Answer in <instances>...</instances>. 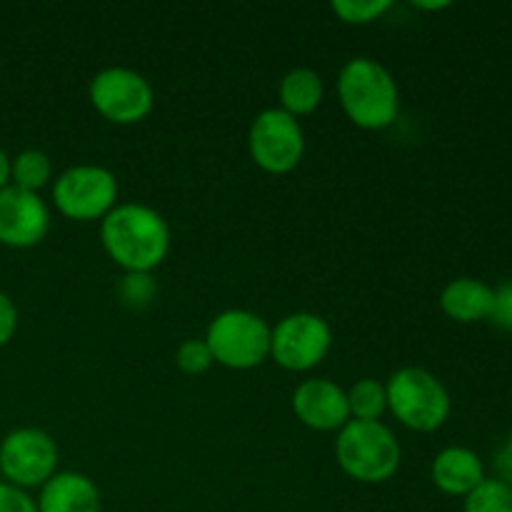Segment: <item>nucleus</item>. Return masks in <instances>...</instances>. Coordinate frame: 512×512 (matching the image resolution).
Masks as SVG:
<instances>
[{
  "label": "nucleus",
  "instance_id": "nucleus-1",
  "mask_svg": "<svg viewBox=\"0 0 512 512\" xmlns=\"http://www.w3.org/2000/svg\"><path fill=\"white\" fill-rule=\"evenodd\" d=\"M100 243L123 273H153L170 253V225L150 205L118 203L100 220Z\"/></svg>",
  "mask_w": 512,
  "mask_h": 512
},
{
  "label": "nucleus",
  "instance_id": "nucleus-2",
  "mask_svg": "<svg viewBox=\"0 0 512 512\" xmlns=\"http://www.w3.org/2000/svg\"><path fill=\"white\" fill-rule=\"evenodd\" d=\"M338 100L353 125L363 130H385L398 120V83L383 63L373 58L348 60L338 75Z\"/></svg>",
  "mask_w": 512,
  "mask_h": 512
},
{
  "label": "nucleus",
  "instance_id": "nucleus-3",
  "mask_svg": "<svg viewBox=\"0 0 512 512\" xmlns=\"http://www.w3.org/2000/svg\"><path fill=\"white\" fill-rule=\"evenodd\" d=\"M335 460L348 478L378 485L398 473L403 450L383 420H350L343 430H338Z\"/></svg>",
  "mask_w": 512,
  "mask_h": 512
},
{
  "label": "nucleus",
  "instance_id": "nucleus-4",
  "mask_svg": "<svg viewBox=\"0 0 512 512\" xmlns=\"http://www.w3.org/2000/svg\"><path fill=\"white\" fill-rule=\"evenodd\" d=\"M385 393H388V413H393L400 425L415 433L440 430L448 423L453 410V400L443 380L415 365L395 370L385 383Z\"/></svg>",
  "mask_w": 512,
  "mask_h": 512
},
{
  "label": "nucleus",
  "instance_id": "nucleus-5",
  "mask_svg": "<svg viewBox=\"0 0 512 512\" xmlns=\"http://www.w3.org/2000/svg\"><path fill=\"white\" fill-rule=\"evenodd\" d=\"M270 328L258 313L230 308L215 315L205 330L213 360L228 370H253L270 358Z\"/></svg>",
  "mask_w": 512,
  "mask_h": 512
},
{
  "label": "nucleus",
  "instance_id": "nucleus-6",
  "mask_svg": "<svg viewBox=\"0 0 512 512\" xmlns=\"http://www.w3.org/2000/svg\"><path fill=\"white\" fill-rule=\"evenodd\" d=\"M53 205L75 223L103 220L118 205V178L103 165H73L55 178Z\"/></svg>",
  "mask_w": 512,
  "mask_h": 512
},
{
  "label": "nucleus",
  "instance_id": "nucleus-7",
  "mask_svg": "<svg viewBox=\"0 0 512 512\" xmlns=\"http://www.w3.org/2000/svg\"><path fill=\"white\" fill-rule=\"evenodd\" d=\"M93 108L113 125L143 123L155 108V90L138 70L113 65L93 75L88 85Z\"/></svg>",
  "mask_w": 512,
  "mask_h": 512
},
{
  "label": "nucleus",
  "instance_id": "nucleus-8",
  "mask_svg": "<svg viewBox=\"0 0 512 512\" xmlns=\"http://www.w3.org/2000/svg\"><path fill=\"white\" fill-rule=\"evenodd\" d=\"M333 330L320 315L300 310L280 320L270 333V358L290 373H308L328 358Z\"/></svg>",
  "mask_w": 512,
  "mask_h": 512
},
{
  "label": "nucleus",
  "instance_id": "nucleus-9",
  "mask_svg": "<svg viewBox=\"0 0 512 512\" xmlns=\"http://www.w3.org/2000/svg\"><path fill=\"white\" fill-rule=\"evenodd\" d=\"M248 153L263 173L285 175L298 168L305 155V133L298 118L280 108L255 115L248 130Z\"/></svg>",
  "mask_w": 512,
  "mask_h": 512
},
{
  "label": "nucleus",
  "instance_id": "nucleus-10",
  "mask_svg": "<svg viewBox=\"0 0 512 512\" xmlns=\"http://www.w3.org/2000/svg\"><path fill=\"white\" fill-rule=\"evenodd\" d=\"M58 445L40 428H15L0 440V473L20 490L43 488L58 473Z\"/></svg>",
  "mask_w": 512,
  "mask_h": 512
},
{
  "label": "nucleus",
  "instance_id": "nucleus-11",
  "mask_svg": "<svg viewBox=\"0 0 512 512\" xmlns=\"http://www.w3.org/2000/svg\"><path fill=\"white\" fill-rule=\"evenodd\" d=\"M50 230V210L40 193L23 188L0 190V245L15 250L35 248Z\"/></svg>",
  "mask_w": 512,
  "mask_h": 512
},
{
  "label": "nucleus",
  "instance_id": "nucleus-12",
  "mask_svg": "<svg viewBox=\"0 0 512 512\" xmlns=\"http://www.w3.org/2000/svg\"><path fill=\"white\" fill-rule=\"evenodd\" d=\"M295 418L318 433H338L350 423L348 393L328 378H310L293 393Z\"/></svg>",
  "mask_w": 512,
  "mask_h": 512
},
{
  "label": "nucleus",
  "instance_id": "nucleus-13",
  "mask_svg": "<svg viewBox=\"0 0 512 512\" xmlns=\"http://www.w3.org/2000/svg\"><path fill=\"white\" fill-rule=\"evenodd\" d=\"M435 488L450 498H465L473 493L488 475H485V463L475 450L465 445H450L440 450L430 468Z\"/></svg>",
  "mask_w": 512,
  "mask_h": 512
},
{
  "label": "nucleus",
  "instance_id": "nucleus-14",
  "mask_svg": "<svg viewBox=\"0 0 512 512\" xmlns=\"http://www.w3.org/2000/svg\"><path fill=\"white\" fill-rule=\"evenodd\" d=\"M38 512H100V490L88 475L60 470L40 488Z\"/></svg>",
  "mask_w": 512,
  "mask_h": 512
},
{
  "label": "nucleus",
  "instance_id": "nucleus-15",
  "mask_svg": "<svg viewBox=\"0 0 512 512\" xmlns=\"http://www.w3.org/2000/svg\"><path fill=\"white\" fill-rule=\"evenodd\" d=\"M495 288L478 278H455L440 293V310L463 325L483 323L493 313Z\"/></svg>",
  "mask_w": 512,
  "mask_h": 512
},
{
  "label": "nucleus",
  "instance_id": "nucleus-16",
  "mask_svg": "<svg viewBox=\"0 0 512 512\" xmlns=\"http://www.w3.org/2000/svg\"><path fill=\"white\" fill-rule=\"evenodd\" d=\"M280 110L293 118L315 113L325 98V85L313 68H293L283 75L278 88Z\"/></svg>",
  "mask_w": 512,
  "mask_h": 512
},
{
  "label": "nucleus",
  "instance_id": "nucleus-17",
  "mask_svg": "<svg viewBox=\"0 0 512 512\" xmlns=\"http://www.w3.org/2000/svg\"><path fill=\"white\" fill-rule=\"evenodd\" d=\"M50 180H53V163L43 150L28 148L10 158V185L15 188L40 193Z\"/></svg>",
  "mask_w": 512,
  "mask_h": 512
},
{
  "label": "nucleus",
  "instance_id": "nucleus-18",
  "mask_svg": "<svg viewBox=\"0 0 512 512\" xmlns=\"http://www.w3.org/2000/svg\"><path fill=\"white\" fill-rule=\"evenodd\" d=\"M348 393V408L350 420H383L388 413V393H385V383L375 378H363L353 385Z\"/></svg>",
  "mask_w": 512,
  "mask_h": 512
},
{
  "label": "nucleus",
  "instance_id": "nucleus-19",
  "mask_svg": "<svg viewBox=\"0 0 512 512\" xmlns=\"http://www.w3.org/2000/svg\"><path fill=\"white\" fill-rule=\"evenodd\" d=\"M463 512H512V488L498 478H485L463 498Z\"/></svg>",
  "mask_w": 512,
  "mask_h": 512
},
{
  "label": "nucleus",
  "instance_id": "nucleus-20",
  "mask_svg": "<svg viewBox=\"0 0 512 512\" xmlns=\"http://www.w3.org/2000/svg\"><path fill=\"white\" fill-rule=\"evenodd\" d=\"M393 8L390 0H335L330 5L335 15L348 25H368L383 18Z\"/></svg>",
  "mask_w": 512,
  "mask_h": 512
},
{
  "label": "nucleus",
  "instance_id": "nucleus-21",
  "mask_svg": "<svg viewBox=\"0 0 512 512\" xmlns=\"http://www.w3.org/2000/svg\"><path fill=\"white\" fill-rule=\"evenodd\" d=\"M118 295L125 308H148L158 295V283L153 280V273H125L118 285Z\"/></svg>",
  "mask_w": 512,
  "mask_h": 512
},
{
  "label": "nucleus",
  "instance_id": "nucleus-22",
  "mask_svg": "<svg viewBox=\"0 0 512 512\" xmlns=\"http://www.w3.org/2000/svg\"><path fill=\"white\" fill-rule=\"evenodd\" d=\"M213 353H210L205 338H190L185 343H180V348L175 350V365L180 368V373L185 375H203L213 368Z\"/></svg>",
  "mask_w": 512,
  "mask_h": 512
},
{
  "label": "nucleus",
  "instance_id": "nucleus-23",
  "mask_svg": "<svg viewBox=\"0 0 512 512\" xmlns=\"http://www.w3.org/2000/svg\"><path fill=\"white\" fill-rule=\"evenodd\" d=\"M490 323L495 328L512 333V280H505L495 288L493 300V313H490Z\"/></svg>",
  "mask_w": 512,
  "mask_h": 512
},
{
  "label": "nucleus",
  "instance_id": "nucleus-24",
  "mask_svg": "<svg viewBox=\"0 0 512 512\" xmlns=\"http://www.w3.org/2000/svg\"><path fill=\"white\" fill-rule=\"evenodd\" d=\"M0 512H38V505H35V498H30L28 490L0 483Z\"/></svg>",
  "mask_w": 512,
  "mask_h": 512
},
{
  "label": "nucleus",
  "instance_id": "nucleus-25",
  "mask_svg": "<svg viewBox=\"0 0 512 512\" xmlns=\"http://www.w3.org/2000/svg\"><path fill=\"white\" fill-rule=\"evenodd\" d=\"M18 333V308H15L13 298L0 290V348L8 345Z\"/></svg>",
  "mask_w": 512,
  "mask_h": 512
},
{
  "label": "nucleus",
  "instance_id": "nucleus-26",
  "mask_svg": "<svg viewBox=\"0 0 512 512\" xmlns=\"http://www.w3.org/2000/svg\"><path fill=\"white\" fill-rule=\"evenodd\" d=\"M493 470H495L493 478L503 480L508 488H512V435H508V438L498 445V450H495Z\"/></svg>",
  "mask_w": 512,
  "mask_h": 512
},
{
  "label": "nucleus",
  "instance_id": "nucleus-27",
  "mask_svg": "<svg viewBox=\"0 0 512 512\" xmlns=\"http://www.w3.org/2000/svg\"><path fill=\"white\" fill-rule=\"evenodd\" d=\"M10 185V155L0 148V190Z\"/></svg>",
  "mask_w": 512,
  "mask_h": 512
},
{
  "label": "nucleus",
  "instance_id": "nucleus-28",
  "mask_svg": "<svg viewBox=\"0 0 512 512\" xmlns=\"http://www.w3.org/2000/svg\"><path fill=\"white\" fill-rule=\"evenodd\" d=\"M413 8H418V10H430V13H435V10H445V8H450V3L448 0H440V3H413Z\"/></svg>",
  "mask_w": 512,
  "mask_h": 512
},
{
  "label": "nucleus",
  "instance_id": "nucleus-29",
  "mask_svg": "<svg viewBox=\"0 0 512 512\" xmlns=\"http://www.w3.org/2000/svg\"><path fill=\"white\" fill-rule=\"evenodd\" d=\"M0 483H5V480H3V473H0Z\"/></svg>",
  "mask_w": 512,
  "mask_h": 512
}]
</instances>
